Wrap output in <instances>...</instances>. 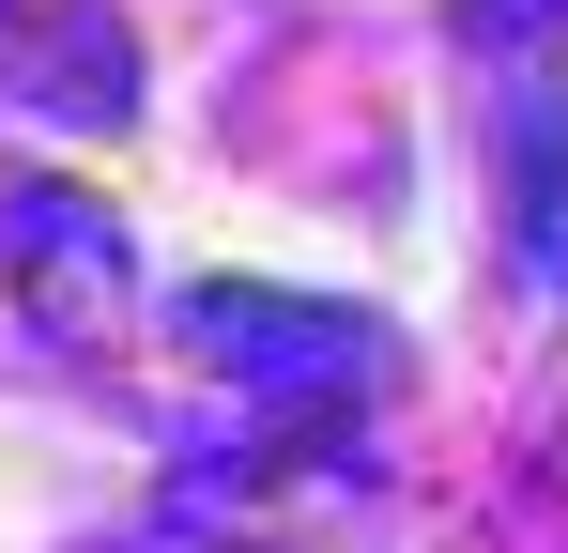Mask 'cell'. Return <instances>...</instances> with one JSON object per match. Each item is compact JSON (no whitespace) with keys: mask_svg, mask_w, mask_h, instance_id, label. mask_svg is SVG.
Instances as JSON below:
<instances>
[{"mask_svg":"<svg viewBox=\"0 0 568 553\" xmlns=\"http://www.w3.org/2000/svg\"><path fill=\"white\" fill-rule=\"evenodd\" d=\"M0 276H16V308H31L47 339H93L108 292H123V231H108L93 200L31 184V200H0Z\"/></svg>","mask_w":568,"mask_h":553,"instance_id":"obj_1","label":"cell"},{"mask_svg":"<svg viewBox=\"0 0 568 553\" xmlns=\"http://www.w3.org/2000/svg\"><path fill=\"white\" fill-rule=\"evenodd\" d=\"M31 108H62V123H123V108H139V47H123L108 16H62L47 62H31Z\"/></svg>","mask_w":568,"mask_h":553,"instance_id":"obj_3","label":"cell"},{"mask_svg":"<svg viewBox=\"0 0 568 553\" xmlns=\"http://www.w3.org/2000/svg\"><path fill=\"white\" fill-rule=\"evenodd\" d=\"M185 323H200V354L246 369V384H354V369H369V323H338V308H277V292H200Z\"/></svg>","mask_w":568,"mask_h":553,"instance_id":"obj_2","label":"cell"}]
</instances>
